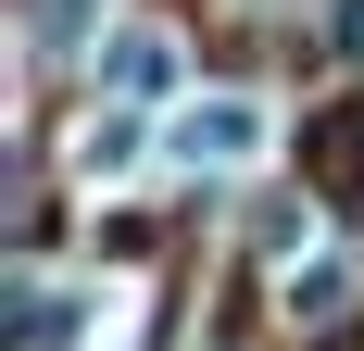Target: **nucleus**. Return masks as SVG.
I'll return each mask as SVG.
<instances>
[{"instance_id":"f03ea898","label":"nucleus","mask_w":364,"mask_h":351,"mask_svg":"<svg viewBox=\"0 0 364 351\" xmlns=\"http://www.w3.org/2000/svg\"><path fill=\"white\" fill-rule=\"evenodd\" d=\"M301 163L327 176V188H352V176H364V101H352V113H327V126L301 139Z\"/></svg>"},{"instance_id":"f257e3e1","label":"nucleus","mask_w":364,"mask_h":351,"mask_svg":"<svg viewBox=\"0 0 364 351\" xmlns=\"http://www.w3.org/2000/svg\"><path fill=\"white\" fill-rule=\"evenodd\" d=\"M176 151H188V163H239V151H252V101H201L176 126Z\"/></svg>"},{"instance_id":"20e7f679","label":"nucleus","mask_w":364,"mask_h":351,"mask_svg":"<svg viewBox=\"0 0 364 351\" xmlns=\"http://www.w3.org/2000/svg\"><path fill=\"white\" fill-rule=\"evenodd\" d=\"M352 38H364V26H352Z\"/></svg>"},{"instance_id":"7ed1b4c3","label":"nucleus","mask_w":364,"mask_h":351,"mask_svg":"<svg viewBox=\"0 0 364 351\" xmlns=\"http://www.w3.org/2000/svg\"><path fill=\"white\" fill-rule=\"evenodd\" d=\"M88 38V0H38V50H75Z\"/></svg>"}]
</instances>
